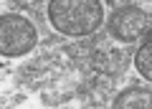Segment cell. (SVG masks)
Here are the masks:
<instances>
[{
	"instance_id": "obj_1",
	"label": "cell",
	"mask_w": 152,
	"mask_h": 109,
	"mask_svg": "<svg viewBox=\"0 0 152 109\" xmlns=\"http://www.w3.org/2000/svg\"><path fill=\"white\" fill-rule=\"evenodd\" d=\"M48 20L64 36H91L104 23L102 0H51Z\"/></svg>"
},
{
	"instance_id": "obj_2",
	"label": "cell",
	"mask_w": 152,
	"mask_h": 109,
	"mask_svg": "<svg viewBox=\"0 0 152 109\" xmlns=\"http://www.w3.org/2000/svg\"><path fill=\"white\" fill-rule=\"evenodd\" d=\"M36 41L38 33L26 15H18V13L0 15V56H8V59L23 56L36 46Z\"/></svg>"
},
{
	"instance_id": "obj_3",
	"label": "cell",
	"mask_w": 152,
	"mask_h": 109,
	"mask_svg": "<svg viewBox=\"0 0 152 109\" xmlns=\"http://www.w3.org/2000/svg\"><path fill=\"white\" fill-rule=\"evenodd\" d=\"M107 31L112 38L129 43V41H137L140 36H145L150 31V15L137 5L117 8L107 20Z\"/></svg>"
},
{
	"instance_id": "obj_4",
	"label": "cell",
	"mask_w": 152,
	"mask_h": 109,
	"mask_svg": "<svg viewBox=\"0 0 152 109\" xmlns=\"http://www.w3.org/2000/svg\"><path fill=\"white\" fill-rule=\"evenodd\" d=\"M134 64H137V71L142 74L145 81L152 79V43H150V31L145 33V41H142V48L137 51L134 56Z\"/></svg>"
},
{
	"instance_id": "obj_5",
	"label": "cell",
	"mask_w": 152,
	"mask_h": 109,
	"mask_svg": "<svg viewBox=\"0 0 152 109\" xmlns=\"http://www.w3.org/2000/svg\"><path fill=\"white\" fill-rule=\"evenodd\" d=\"M114 107H145L150 109L152 102H150V91H142V89H127V91H122L119 97H117V102H114Z\"/></svg>"
}]
</instances>
